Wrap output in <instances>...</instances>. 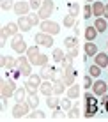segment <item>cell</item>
Listing matches in <instances>:
<instances>
[{"label": "cell", "mask_w": 108, "mask_h": 122, "mask_svg": "<svg viewBox=\"0 0 108 122\" xmlns=\"http://www.w3.org/2000/svg\"><path fill=\"white\" fill-rule=\"evenodd\" d=\"M41 83H43L41 74H30V76L27 78V83H25V89H27L28 96L30 94H37V89L41 87Z\"/></svg>", "instance_id": "6da1fadb"}, {"label": "cell", "mask_w": 108, "mask_h": 122, "mask_svg": "<svg viewBox=\"0 0 108 122\" xmlns=\"http://www.w3.org/2000/svg\"><path fill=\"white\" fill-rule=\"evenodd\" d=\"M14 92H16V83H14V80H4L2 81V87H0V94H2V99L5 101L7 97H11V96H14Z\"/></svg>", "instance_id": "7a4b0ae2"}, {"label": "cell", "mask_w": 108, "mask_h": 122, "mask_svg": "<svg viewBox=\"0 0 108 122\" xmlns=\"http://www.w3.org/2000/svg\"><path fill=\"white\" fill-rule=\"evenodd\" d=\"M16 69L23 74V76H30L32 74V64L28 62V57H18L16 58Z\"/></svg>", "instance_id": "3957f363"}, {"label": "cell", "mask_w": 108, "mask_h": 122, "mask_svg": "<svg viewBox=\"0 0 108 122\" xmlns=\"http://www.w3.org/2000/svg\"><path fill=\"white\" fill-rule=\"evenodd\" d=\"M39 28H41V32L50 34V36H57V34L60 32L59 23L51 21V20H43V21H41V25H39Z\"/></svg>", "instance_id": "277c9868"}, {"label": "cell", "mask_w": 108, "mask_h": 122, "mask_svg": "<svg viewBox=\"0 0 108 122\" xmlns=\"http://www.w3.org/2000/svg\"><path fill=\"white\" fill-rule=\"evenodd\" d=\"M53 11H55L53 0H43V5L37 11V14L41 16V20H50V14H53Z\"/></svg>", "instance_id": "5b68a950"}, {"label": "cell", "mask_w": 108, "mask_h": 122, "mask_svg": "<svg viewBox=\"0 0 108 122\" xmlns=\"http://www.w3.org/2000/svg\"><path fill=\"white\" fill-rule=\"evenodd\" d=\"M11 48L14 50L16 53H20V55H21V53H27V50H28V46H27V43H25V39L21 36H12V41H11Z\"/></svg>", "instance_id": "8992f818"}, {"label": "cell", "mask_w": 108, "mask_h": 122, "mask_svg": "<svg viewBox=\"0 0 108 122\" xmlns=\"http://www.w3.org/2000/svg\"><path fill=\"white\" fill-rule=\"evenodd\" d=\"M28 110H30V104H28L27 101H23V103H16L14 106H12V115H14L16 119H21V117H25L28 113Z\"/></svg>", "instance_id": "52a82bcc"}, {"label": "cell", "mask_w": 108, "mask_h": 122, "mask_svg": "<svg viewBox=\"0 0 108 122\" xmlns=\"http://www.w3.org/2000/svg\"><path fill=\"white\" fill-rule=\"evenodd\" d=\"M36 44H41V46H46V48H50V46H53V36H50V34H44V32H39L36 34Z\"/></svg>", "instance_id": "ba28073f"}, {"label": "cell", "mask_w": 108, "mask_h": 122, "mask_svg": "<svg viewBox=\"0 0 108 122\" xmlns=\"http://www.w3.org/2000/svg\"><path fill=\"white\" fill-rule=\"evenodd\" d=\"M12 9H14V12H16L18 16H28V11H30L32 7H30V4H28V2L20 0V2L14 4V7H12Z\"/></svg>", "instance_id": "9c48e42d"}, {"label": "cell", "mask_w": 108, "mask_h": 122, "mask_svg": "<svg viewBox=\"0 0 108 122\" xmlns=\"http://www.w3.org/2000/svg\"><path fill=\"white\" fill-rule=\"evenodd\" d=\"M41 53H39V48H37V44L36 46H30V48L27 50V57H28V62H30L32 66H37V57H39Z\"/></svg>", "instance_id": "30bf717a"}, {"label": "cell", "mask_w": 108, "mask_h": 122, "mask_svg": "<svg viewBox=\"0 0 108 122\" xmlns=\"http://www.w3.org/2000/svg\"><path fill=\"white\" fill-rule=\"evenodd\" d=\"M0 64H2V69H14L16 67V58L14 57H9V55H2V60H0Z\"/></svg>", "instance_id": "8fae6325"}, {"label": "cell", "mask_w": 108, "mask_h": 122, "mask_svg": "<svg viewBox=\"0 0 108 122\" xmlns=\"http://www.w3.org/2000/svg\"><path fill=\"white\" fill-rule=\"evenodd\" d=\"M39 92L43 96H46V97L51 96L53 94V81H51V80H44V81L41 83V87H39Z\"/></svg>", "instance_id": "7c38bea8"}, {"label": "cell", "mask_w": 108, "mask_h": 122, "mask_svg": "<svg viewBox=\"0 0 108 122\" xmlns=\"http://www.w3.org/2000/svg\"><path fill=\"white\" fill-rule=\"evenodd\" d=\"M106 87H108V85L103 81V80H98V81L92 85V92H94L96 96H105V94H106Z\"/></svg>", "instance_id": "4fadbf2b"}, {"label": "cell", "mask_w": 108, "mask_h": 122, "mask_svg": "<svg viewBox=\"0 0 108 122\" xmlns=\"http://www.w3.org/2000/svg\"><path fill=\"white\" fill-rule=\"evenodd\" d=\"M18 27H20V30H21V32H28L32 27H34V25H32V21L28 20V16H20Z\"/></svg>", "instance_id": "5bb4252c"}, {"label": "cell", "mask_w": 108, "mask_h": 122, "mask_svg": "<svg viewBox=\"0 0 108 122\" xmlns=\"http://www.w3.org/2000/svg\"><path fill=\"white\" fill-rule=\"evenodd\" d=\"M62 80H64L66 85H74V80H76V71H74L73 67H71V69H67V71H64V78H62Z\"/></svg>", "instance_id": "9a60e30c"}, {"label": "cell", "mask_w": 108, "mask_h": 122, "mask_svg": "<svg viewBox=\"0 0 108 122\" xmlns=\"http://www.w3.org/2000/svg\"><path fill=\"white\" fill-rule=\"evenodd\" d=\"M96 113H98V103H85V113L83 115L87 119H92Z\"/></svg>", "instance_id": "2e32d148"}, {"label": "cell", "mask_w": 108, "mask_h": 122, "mask_svg": "<svg viewBox=\"0 0 108 122\" xmlns=\"http://www.w3.org/2000/svg\"><path fill=\"white\" fill-rule=\"evenodd\" d=\"M46 104L51 110H60V99L57 97L55 94H51V96H48V99H46Z\"/></svg>", "instance_id": "e0dca14e"}, {"label": "cell", "mask_w": 108, "mask_h": 122, "mask_svg": "<svg viewBox=\"0 0 108 122\" xmlns=\"http://www.w3.org/2000/svg\"><path fill=\"white\" fill-rule=\"evenodd\" d=\"M83 50H85L87 57H96V53H98V46L94 44L92 41H87L85 46H83Z\"/></svg>", "instance_id": "ac0fdd59"}, {"label": "cell", "mask_w": 108, "mask_h": 122, "mask_svg": "<svg viewBox=\"0 0 108 122\" xmlns=\"http://www.w3.org/2000/svg\"><path fill=\"white\" fill-rule=\"evenodd\" d=\"M27 89L25 87H21V89H16V92H14V101L16 103H23L25 99H27Z\"/></svg>", "instance_id": "d6986e66"}, {"label": "cell", "mask_w": 108, "mask_h": 122, "mask_svg": "<svg viewBox=\"0 0 108 122\" xmlns=\"http://www.w3.org/2000/svg\"><path fill=\"white\" fill-rule=\"evenodd\" d=\"M96 64L99 66V67H108V57H106V53H96Z\"/></svg>", "instance_id": "ffe728a7"}, {"label": "cell", "mask_w": 108, "mask_h": 122, "mask_svg": "<svg viewBox=\"0 0 108 122\" xmlns=\"http://www.w3.org/2000/svg\"><path fill=\"white\" fill-rule=\"evenodd\" d=\"M92 12H94L96 18L103 16V12H105V4H103V2H94L92 4Z\"/></svg>", "instance_id": "44dd1931"}, {"label": "cell", "mask_w": 108, "mask_h": 122, "mask_svg": "<svg viewBox=\"0 0 108 122\" xmlns=\"http://www.w3.org/2000/svg\"><path fill=\"white\" fill-rule=\"evenodd\" d=\"M64 90H66V83H64V80H60V81H55V83H53V94H55V96L64 94Z\"/></svg>", "instance_id": "7402d4cb"}, {"label": "cell", "mask_w": 108, "mask_h": 122, "mask_svg": "<svg viewBox=\"0 0 108 122\" xmlns=\"http://www.w3.org/2000/svg\"><path fill=\"white\" fill-rule=\"evenodd\" d=\"M94 27H96V30H98V32H105L106 28H108L106 20H103L101 16H99V18H96V21H94Z\"/></svg>", "instance_id": "603a6c76"}, {"label": "cell", "mask_w": 108, "mask_h": 122, "mask_svg": "<svg viewBox=\"0 0 108 122\" xmlns=\"http://www.w3.org/2000/svg\"><path fill=\"white\" fill-rule=\"evenodd\" d=\"M96 36H98L96 27H87L85 28V39L87 41H94V39H96Z\"/></svg>", "instance_id": "cb8c5ba5"}, {"label": "cell", "mask_w": 108, "mask_h": 122, "mask_svg": "<svg viewBox=\"0 0 108 122\" xmlns=\"http://www.w3.org/2000/svg\"><path fill=\"white\" fill-rule=\"evenodd\" d=\"M41 78L43 80H51V74H53V67H48V66H44V67H41Z\"/></svg>", "instance_id": "d4e9b609"}, {"label": "cell", "mask_w": 108, "mask_h": 122, "mask_svg": "<svg viewBox=\"0 0 108 122\" xmlns=\"http://www.w3.org/2000/svg\"><path fill=\"white\" fill-rule=\"evenodd\" d=\"M76 44H78V37H74V36H69V37H66V39H64V46L67 50L74 48Z\"/></svg>", "instance_id": "484cf974"}, {"label": "cell", "mask_w": 108, "mask_h": 122, "mask_svg": "<svg viewBox=\"0 0 108 122\" xmlns=\"http://www.w3.org/2000/svg\"><path fill=\"white\" fill-rule=\"evenodd\" d=\"M67 97L69 99H74V97H78L80 96V89H78V85H69V89H67Z\"/></svg>", "instance_id": "4316f807"}, {"label": "cell", "mask_w": 108, "mask_h": 122, "mask_svg": "<svg viewBox=\"0 0 108 122\" xmlns=\"http://www.w3.org/2000/svg\"><path fill=\"white\" fill-rule=\"evenodd\" d=\"M51 57H53V60H55V62H62V58L66 57V53H64V50L55 48V50H53V53H51Z\"/></svg>", "instance_id": "83f0119b"}, {"label": "cell", "mask_w": 108, "mask_h": 122, "mask_svg": "<svg viewBox=\"0 0 108 122\" xmlns=\"http://www.w3.org/2000/svg\"><path fill=\"white\" fill-rule=\"evenodd\" d=\"M73 60H74V58L67 57V55H66L64 58H62V62H60V64H62V71H67V69H71V67H73Z\"/></svg>", "instance_id": "f1b7e54d"}, {"label": "cell", "mask_w": 108, "mask_h": 122, "mask_svg": "<svg viewBox=\"0 0 108 122\" xmlns=\"http://www.w3.org/2000/svg\"><path fill=\"white\" fill-rule=\"evenodd\" d=\"M5 28H7V32H9V36H18V30H20L18 23H7Z\"/></svg>", "instance_id": "f546056e"}, {"label": "cell", "mask_w": 108, "mask_h": 122, "mask_svg": "<svg viewBox=\"0 0 108 122\" xmlns=\"http://www.w3.org/2000/svg\"><path fill=\"white\" fill-rule=\"evenodd\" d=\"M28 119H30V120H44L46 117H44V113L41 112V110H34V112L30 113V117H28Z\"/></svg>", "instance_id": "4dcf8cb0"}, {"label": "cell", "mask_w": 108, "mask_h": 122, "mask_svg": "<svg viewBox=\"0 0 108 122\" xmlns=\"http://www.w3.org/2000/svg\"><path fill=\"white\" fill-rule=\"evenodd\" d=\"M74 25H76V20H74V16H73V14H67V16L64 18V27L73 28Z\"/></svg>", "instance_id": "1f68e13d"}, {"label": "cell", "mask_w": 108, "mask_h": 122, "mask_svg": "<svg viewBox=\"0 0 108 122\" xmlns=\"http://www.w3.org/2000/svg\"><path fill=\"white\" fill-rule=\"evenodd\" d=\"M27 103L30 104V108H37V104H39V97H37V94H30V97L27 99Z\"/></svg>", "instance_id": "d6a6232c"}, {"label": "cell", "mask_w": 108, "mask_h": 122, "mask_svg": "<svg viewBox=\"0 0 108 122\" xmlns=\"http://www.w3.org/2000/svg\"><path fill=\"white\" fill-rule=\"evenodd\" d=\"M64 78V71H59V69H53V74H51V81H60Z\"/></svg>", "instance_id": "836d02e7"}, {"label": "cell", "mask_w": 108, "mask_h": 122, "mask_svg": "<svg viewBox=\"0 0 108 122\" xmlns=\"http://www.w3.org/2000/svg\"><path fill=\"white\" fill-rule=\"evenodd\" d=\"M78 115H80V108H78V106H73L71 110H69V117H67V119H69V120H76Z\"/></svg>", "instance_id": "e575fe53"}, {"label": "cell", "mask_w": 108, "mask_h": 122, "mask_svg": "<svg viewBox=\"0 0 108 122\" xmlns=\"http://www.w3.org/2000/svg\"><path fill=\"white\" fill-rule=\"evenodd\" d=\"M89 74H90V76H94V78H98L99 74H101V67H99L98 64H94V66L89 69Z\"/></svg>", "instance_id": "d590c367"}, {"label": "cell", "mask_w": 108, "mask_h": 122, "mask_svg": "<svg viewBox=\"0 0 108 122\" xmlns=\"http://www.w3.org/2000/svg\"><path fill=\"white\" fill-rule=\"evenodd\" d=\"M71 101H69V97L67 99H60V110H66V112H69L71 110Z\"/></svg>", "instance_id": "8d00e7d4"}, {"label": "cell", "mask_w": 108, "mask_h": 122, "mask_svg": "<svg viewBox=\"0 0 108 122\" xmlns=\"http://www.w3.org/2000/svg\"><path fill=\"white\" fill-rule=\"evenodd\" d=\"M90 16H94V12H92V5H90V4H87V5L83 7V18H85V20H89Z\"/></svg>", "instance_id": "74e56055"}, {"label": "cell", "mask_w": 108, "mask_h": 122, "mask_svg": "<svg viewBox=\"0 0 108 122\" xmlns=\"http://www.w3.org/2000/svg\"><path fill=\"white\" fill-rule=\"evenodd\" d=\"M28 4H30L32 11H39L41 5H43V0H28Z\"/></svg>", "instance_id": "f35d334b"}, {"label": "cell", "mask_w": 108, "mask_h": 122, "mask_svg": "<svg viewBox=\"0 0 108 122\" xmlns=\"http://www.w3.org/2000/svg\"><path fill=\"white\" fill-rule=\"evenodd\" d=\"M92 85H94L92 83V76H90V74H85L83 76V87L85 89H92Z\"/></svg>", "instance_id": "ab89813d"}, {"label": "cell", "mask_w": 108, "mask_h": 122, "mask_svg": "<svg viewBox=\"0 0 108 122\" xmlns=\"http://www.w3.org/2000/svg\"><path fill=\"white\" fill-rule=\"evenodd\" d=\"M48 64V55H43V53H41L39 57H37V66L39 67H44Z\"/></svg>", "instance_id": "60d3db41"}, {"label": "cell", "mask_w": 108, "mask_h": 122, "mask_svg": "<svg viewBox=\"0 0 108 122\" xmlns=\"http://www.w3.org/2000/svg\"><path fill=\"white\" fill-rule=\"evenodd\" d=\"M0 7H2V11H7V9H11V7H14V4H12V0H2V2H0Z\"/></svg>", "instance_id": "b9f144b4"}, {"label": "cell", "mask_w": 108, "mask_h": 122, "mask_svg": "<svg viewBox=\"0 0 108 122\" xmlns=\"http://www.w3.org/2000/svg\"><path fill=\"white\" fill-rule=\"evenodd\" d=\"M69 14H73V16L78 14V4L76 2H69Z\"/></svg>", "instance_id": "7bdbcfd3"}, {"label": "cell", "mask_w": 108, "mask_h": 122, "mask_svg": "<svg viewBox=\"0 0 108 122\" xmlns=\"http://www.w3.org/2000/svg\"><path fill=\"white\" fill-rule=\"evenodd\" d=\"M28 20L32 21V25H41V16L39 14H28Z\"/></svg>", "instance_id": "ee69618b"}, {"label": "cell", "mask_w": 108, "mask_h": 122, "mask_svg": "<svg viewBox=\"0 0 108 122\" xmlns=\"http://www.w3.org/2000/svg\"><path fill=\"white\" fill-rule=\"evenodd\" d=\"M66 55L71 57V58H76V57H78V48H76V46H74V48H71L67 53H66Z\"/></svg>", "instance_id": "f6af8a7d"}, {"label": "cell", "mask_w": 108, "mask_h": 122, "mask_svg": "<svg viewBox=\"0 0 108 122\" xmlns=\"http://www.w3.org/2000/svg\"><path fill=\"white\" fill-rule=\"evenodd\" d=\"M7 36H9L7 28H5V27H2V44H5V43H7Z\"/></svg>", "instance_id": "bcb514c9"}, {"label": "cell", "mask_w": 108, "mask_h": 122, "mask_svg": "<svg viewBox=\"0 0 108 122\" xmlns=\"http://www.w3.org/2000/svg\"><path fill=\"white\" fill-rule=\"evenodd\" d=\"M85 103H98V99H94L92 94H85Z\"/></svg>", "instance_id": "7dc6e473"}, {"label": "cell", "mask_w": 108, "mask_h": 122, "mask_svg": "<svg viewBox=\"0 0 108 122\" xmlns=\"http://www.w3.org/2000/svg\"><path fill=\"white\" fill-rule=\"evenodd\" d=\"M103 16H105V18L108 20V4H106V5H105V12H103Z\"/></svg>", "instance_id": "c3c4849f"}, {"label": "cell", "mask_w": 108, "mask_h": 122, "mask_svg": "<svg viewBox=\"0 0 108 122\" xmlns=\"http://www.w3.org/2000/svg\"><path fill=\"white\" fill-rule=\"evenodd\" d=\"M105 110L108 112V101H106V103H105Z\"/></svg>", "instance_id": "681fc988"}, {"label": "cell", "mask_w": 108, "mask_h": 122, "mask_svg": "<svg viewBox=\"0 0 108 122\" xmlns=\"http://www.w3.org/2000/svg\"><path fill=\"white\" fill-rule=\"evenodd\" d=\"M67 2H74V0H67Z\"/></svg>", "instance_id": "f907efd6"}, {"label": "cell", "mask_w": 108, "mask_h": 122, "mask_svg": "<svg viewBox=\"0 0 108 122\" xmlns=\"http://www.w3.org/2000/svg\"><path fill=\"white\" fill-rule=\"evenodd\" d=\"M87 2H92V0H87Z\"/></svg>", "instance_id": "816d5d0a"}]
</instances>
